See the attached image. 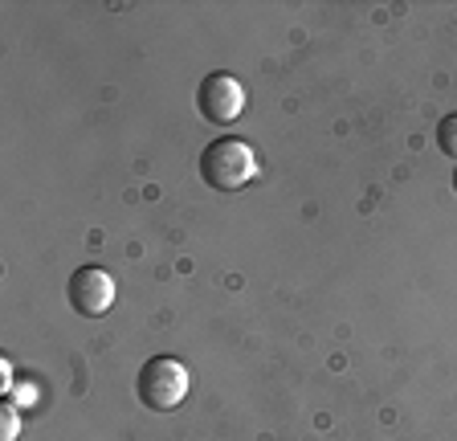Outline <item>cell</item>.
Segmentation results:
<instances>
[{
    "label": "cell",
    "instance_id": "7",
    "mask_svg": "<svg viewBox=\"0 0 457 441\" xmlns=\"http://www.w3.org/2000/svg\"><path fill=\"white\" fill-rule=\"evenodd\" d=\"M453 192H457V172H453Z\"/></svg>",
    "mask_w": 457,
    "mask_h": 441
},
{
    "label": "cell",
    "instance_id": "2",
    "mask_svg": "<svg viewBox=\"0 0 457 441\" xmlns=\"http://www.w3.org/2000/svg\"><path fill=\"white\" fill-rule=\"evenodd\" d=\"M135 393H139L143 409L152 412L180 409L184 396H188V368L176 355H152L135 376Z\"/></svg>",
    "mask_w": 457,
    "mask_h": 441
},
{
    "label": "cell",
    "instance_id": "6",
    "mask_svg": "<svg viewBox=\"0 0 457 441\" xmlns=\"http://www.w3.org/2000/svg\"><path fill=\"white\" fill-rule=\"evenodd\" d=\"M0 433H4V441H17V433H21V417H17V409H4V421H0Z\"/></svg>",
    "mask_w": 457,
    "mask_h": 441
},
{
    "label": "cell",
    "instance_id": "3",
    "mask_svg": "<svg viewBox=\"0 0 457 441\" xmlns=\"http://www.w3.org/2000/svg\"><path fill=\"white\" fill-rule=\"evenodd\" d=\"M196 106H200V115L209 119V123H217V127L237 123L241 111H245V87H241V78L225 74V70L209 74L196 90Z\"/></svg>",
    "mask_w": 457,
    "mask_h": 441
},
{
    "label": "cell",
    "instance_id": "4",
    "mask_svg": "<svg viewBox=\"0 0 457 441\" xmlns=\"http://www.w3.org/2000/svg\"><path fill=\"white\" fill-rule=\"evenodd\" d=\"M66 298L82 319H103L114 307V279L103 266H82V270H74Z\"/></svg>",
    "mask_w": 457,
    "mask_h": 441
},
{
    "label": "cell",
    "instance_id": "5",
    "mask_svg": "<svg viewBox=\"0 0 457 441\" xmlns=\"http://www.w3.org/2000/svg\"><path fill=\"white\" fill-rule=\"evenodd\" d=\"M437 147H441L445 155H453V160H457V115H445V119L437 123Z\"/></svg>",
    "mask_w": 457,
    "mask_h": 441
},
{
    "label": "cell",
    "instance_id": "1",
    "mask_svg": "<svg viewBox=\"0 0 457 441\" xmlns=\"http://www.w3.org/2000/svg\"><path fill=\"white\" fill-rule=\"evenodd\" d=\"M257 176V155L245 139H217L200 152V180L217 192H237Z\"/></svg>",
    "mask_w": 457,
    "mask_h": 441
}]
</instances>
